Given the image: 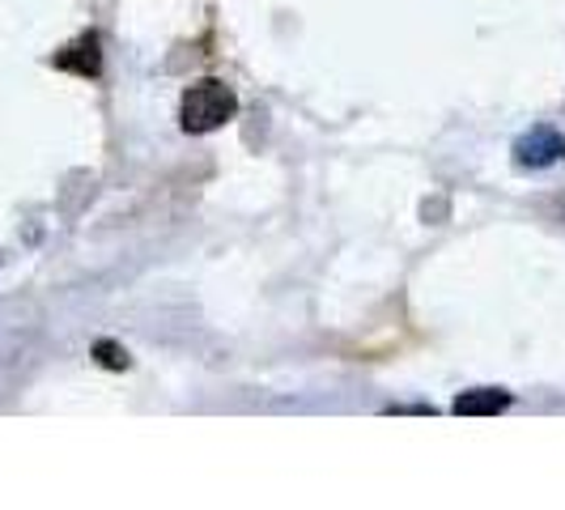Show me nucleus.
Segmentation results:
<instances>
[{"label": "nucleus", "mask_w": 565, "mask_h": 510, "mask_svg": "<svg viewBox=\"0 0 565 510\" xmlns=\"http://www.w3.org/2000/svg\"><path fill=\"white\" fill-rule=\"evenodd\" d=\"M502 408H510V392H498V387H477V392H463L455 400L459 417H493Z\"/></svg>", "instance_id": "7ed1b4c3"}, {"label": "nucleus", "mask_w": 565, "mask_h": 510, "mask_svg": "<svg viewBox=\"0 0 565 510\" xmlns=\"http://www.w3.org/2000/svg\"><path fill=\"white\" fill-rule=\"evenodd\" d=\"M94 353L103 358V366H111V370H124V366H128V353H119V349H115V344H107V340H103V344H98Z\"/></svg>", "instance_id": "20e7f679"}, {"label": "nucleus", "mask_w": 565, "mask_h": 510, "mask_svg": "<svg viewBox=\"0 0 565 510\" xmlns=\"http://www.w3.org/2000/svg\"><path fill=\"white\" fill-rule=\"evenodd\" d=\"M234 111H238V98H234V89H230L226 82H217V77H204V82L192 85V89L183 94V107H179L183 132H196V137L230 124Z\"/></svg>", "instance_id": "f257e3e1"}, {"label": "nucleus", "mask_w": 565, "mask_h": 510, "mask_svg": "<svg viewBox=\"0 0 565 510\" xmlns=\"http://www.w3.org/2000/svg\"><path fill=\"white\" fill-rule=\"evenodd\" d=\"M562 158H565V137L557 128H548V124L527 128V132L514 141V162L523 170H544V167H553V162H562Z\"/></svg>", "instance_id": "f03ea898"}]
</instances>
